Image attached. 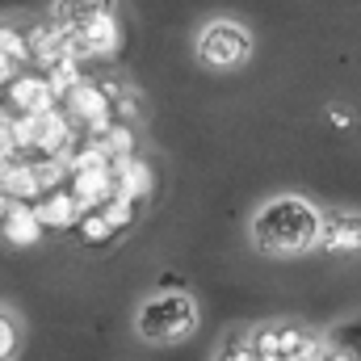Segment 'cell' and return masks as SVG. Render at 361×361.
<instances>
[{"mask_svg": "<svg viewBox=\"0 0 361 361\" xmlns=\"http://www.w3.org/2000/svg\"><path fill=\"white\" fill-rule=\"evenodd\" d=\"M319 227H324V214L307 197L277 193L252 214L248 235H252L257 252H265V257H298L319 244Z\"/></svg>", "mask_w": 361, "mask_h": 361, "instance_id": "obj_1", "label": "cell"}, {"mask_svg": "<svg viewBox=\"0 0 361 361\" xmlns=\"http://www.w3.org/2000/svg\"><path fill=\"white\" fill-rule=\"evenodd\" d=\"M135 332L147 345H180L197 332V302L185 290H156L139 302Z\"/></svg>", "mask_w": 361, "mask_h": 361, "instance_id": "obj_2", "label": "cell"}, {"mask_svg": "<svg viewBox=\"0 0 361 361\" xmlns=\"http://www.w3.org/2000/svg\"><path fill=\"white\" fill-rule=\"evenodd\" d=\"M197 59L214 72H235L252 59V30L235 17H214L197 34Z\"/></svg>", "mask_w": 361, "mask_h": 361, "instance_id": "obj_3", "label": "cell"}, {"mask_svg": "<svg viewBox=\"0 0 361 361\" xmlns=\"http://www.w3.org/2000/svg\"><path fill=\"white\" fill-rule=\"evenodd\" d=\"M59 109H63V118L76 126L80 139H92V135H101L105 126H114V101H109V92L101 89V80H89V76L59 101Z\"/></svg>", "mask_w": 361, "mask_h": 361, "instance_id": "obj_4", "label": "cell"}, {"mask_svg": "<svg viewBox=\"0 0 361 361\" xmlns=\"http://www.w3.org/2000/svg\"><path fill=\"white\" fill-rule=\"evenodd\" d=\"M244 341L252 345V353L261 361H307L319 349V341L307 328H294V324H261Z\"/></svg>", "mask_w": 361, "mask_h": 361, "instance_id": "obj_5", "label": "cell"}, {"mask_svg": "<svg viewBox=\"0 0 361 361\" xmlns=\"http://www.w3.org/2000/svg\"><path fill=\"white\" fill-rule=\"evenodd\" d=\"M135 219H139V206H130V202H122V197H109L105 206L80 214L76 235H80V244H89V248H105V244H114L122 231H130Z\"/></svg>", "mask_w": 361, "mask_h": 361, "instance_id": "obj_6", "label": "cell"}, {"mask_svg": "<svg viewBox=\"0 0 361 361\" xmlns=\"http://www.w3.org/2000/svg\"><path fill=\"white\" fill-rule=\"evenodd\" d=\"M0 105H4L8 118H38V114L59 109V97L51 92V85H47L42 72L25 68V72H17V76L8 80V89L0 92Z\"/></svg>", "mask_w": 361, "mask_h": 361, "instance_id": "obj_7", "label": "cell"}, {"mask_svg": "<svg viewBox=\"0 0 361 361\" xmlns=\"http://www.w3.org/2000/svg\"><path fill=\"white\" fill-rule=\"evenodd\" d=\"M109 173H114V197H122V202H130V206L147 202V197H152V189H156V173H152V164H147L143 156L114 160V164H109Z\"/></svg>", "mask_w": 361, "mask_h": 361, "instance_id": "obj_8", "label": "cell"}, {"mask_svg": "<svg viewBox=\"0 0 361 361\" xmlns=\"http://www.w3.org/2000/svg\"><path fill=\"white\" fill-rule=\"evenodd\" d=\"M315 248H324L332 257H357L361 252V214H353V210L324 214V227H319V244Z\"/></svg>", "mask_w": 361, "mask_h": 361, "instance_id": "obj_9", "label": "cell"}, {"mask_svg": "<svg viewBox=\"0 0 361 361\" xmlns=\"http://www.w3.org/2000/svg\"><path fill=\"white\" fill-rule=\"evenodd\" d=\"M34 219H38L42 231H76V223H80V206H76V197H72L68 185H63V189L42 193V197L34 202Z\"/></svg>", "mask_w": 361, "mask_h": 361, "instance_id": "obj_10", "label": "cell"}, {"mask_svg": "<svg viewBox=\"0 0 361 361\" xmlns=\"http://www.w3.org/2000/svg\"><path fill=\"white\" fill-rule=\"evenodd\" d=\"M0 197L4 202H21V206H34L42 197V185L30 160H13L4 173H0Z\"/></svg>", "mask_w": 361, "mask_h": 361, "instance_id": "obj_11", "label": "cell"}, {"mask_svg": "<svg viewBox=\"0 0 361 361\" xmlns=\"http://www.w3.org/2000/svg\"><path fill=\"white\" fill-rule=\"evenodd\" d=\"M0 235L13 244V248H34L47 231L38 227V219H34V206H21V202H8V210H4V223H0Z\"/></svg>", "mask_w": 361, "mask_h": 361, "instance_id": "obj_12", "label": "cell"}, {"mask_svg": "<svg viewBox=\"0 0 361 361\" xmlns=\"http://www.w3.org/2000/svg\"><path fill=\"white\" fill-rule=\"evenodd\" d=\"M89 143L109 160V164H114V160H126V156H135V126L114 122V126H105L101 135H92Z\"/></svg>", "mask_w": 361, "mask_h": 361, "instance_id": "obj_13", "label": "cell"}, {"mask_svg": "<svg viewBox=\"0 0 361 361\" xmlns=\"http://www.w3.org/2000/svg\"><path fill=\"white\" fill-rule=\"evenodd\" d=\"M324 349H328V361H361V319L336 328V336L324 341Z\"/></svg>", "mask_w": 361, "mask_h": 361, "instance_id": "obj_14", "label": "cell"}, {"mask_svg": "<svg viewBox=\"0 0 361 361\" xmlns=\"http://www.w3.org/2000/svg\"><path fill=\"white\" fill-rule=\"evenodd\" d=\"M0 59H4V63H13L17 72H25V68H30L25 30H17V25H0Z\"/></svg>", "mask_w": 361, "mask_h": 361, "instance_id": "obj_15", "label": "cell"}, {"mask_svg": "<svg viewBox=\"0 0 361 361\" xmlns=\"http://www.w3.org/2000/svg\"><path fill=\"white\" fill-rule=\"evenodd\" d=\"M13 160H21L17 139H13V118H0V173H4Z\"/></svg>", "mask_w": 361, "mask_h": 361, "instance_id": "obj_16", "label": "cell"}, {"mask_svg": "<svg viewBox=\"0 0 361 361\" xmlns=\"http://www.w3.org/2000/svg\"><path fill=\"white\" fill-rule=\"evenodd\" d=\"M17 353V324L8 315H0V361H8Z\"/></svg>", "mask_w": 361, "mask_h": 361, "instance_id": "obj_17", "label": "cell"}, {"mask_svg": "<svg viewBox=\"0 0 361 361\" xmlns=\"http://www.w3.org/2000/svg\"><path fill=\"white\" fill-rule=\"evenodd\" d=\"M219 361H261V357H257V353H252V345L240 336V341H231V345L219 353Z\"/></svg>", "mask_w": 361, "mask_h": 361, "instance_id": "obj_18", "label": "cell"}, {"mask_svg": "<svg viewBox=\"0 0 361 361\" xmlns=\"http://www.w3.org/2000/svg\"><path fill=\"white\" fill-rule=\"evenodd\" d=\"M4 210H8V202H4V197H0V223H4Z\"/></svg>", "mask_w": 361, "mask_h": 361, "instance_id": "obj_19", "label": "cell"}, {"mask_svg": "<svg viewBox=\"0 0 361 361\" xmlns=\"http://www.w3.org/2000/svg\"><path fill=\"white\" fill-rule=\"evenodd\" d=\"M0 118H8V114H4V105H0Z\"/></svg>", "mask_w": 361, "mask_h": 361, "instance_id": "obj_20", "label": "cell"}]
</instances>
